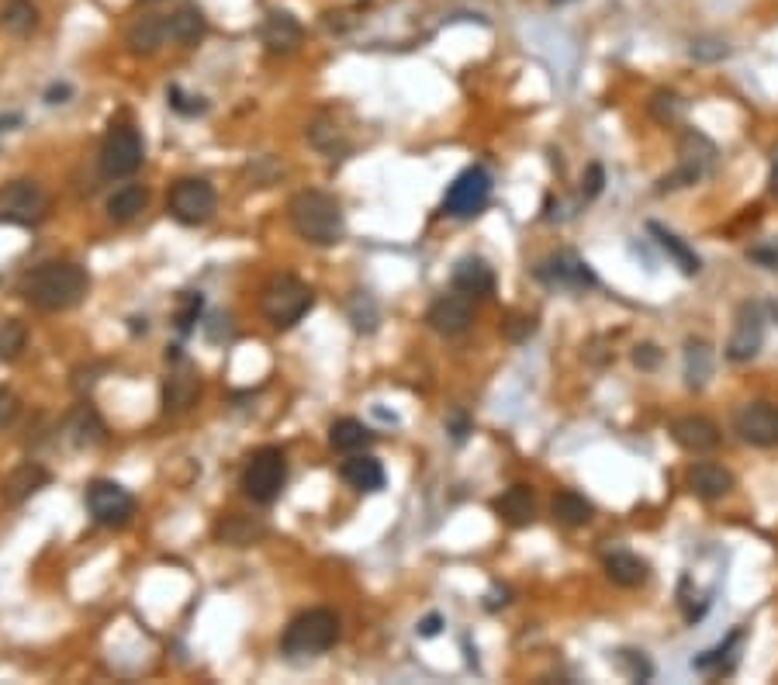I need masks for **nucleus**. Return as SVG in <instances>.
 <instances>
[{"label": "nucleus", "instance_id": "nucleus-1", "mask_svg": "<svg viewBox=\"0 0 778 685\" xmlns=\"http://www.w3.org/2000/svg\"><path fill=\"white\" fill-rule=\"evenodd\" d=\"M90 291V277L80 263L73 260H49L35 267L21 284V295L28 305L42 312H70L77 308Z\"/></svg>", "mask_w": 778, "mask_h": 685}, {"label": "nucleus", "instance_id": "nucleus-2", "mask_svg": "<svg viewBox=\"0 0 778 685\" xmlns=\"http://www.w3.org/2000/svg\"><path fill=\"white\" fill-rule=\"evenodd\" d=\"M287 215L294 232L312 246H336L346 236L343 208L326 191H298L287 205Z\"/></svg>", "mask_w": 778, "mask_h": 685}, {"label": "nucleus", "instance_id": "nucleus-3", "mask_svg": "<svg viewBox=\"0 0 778 685\" xmlns=\"http://www.w3.org/2000/svg\"><path fill=\"white\" fill-rule=\"evenodd\" d=\"M339 641V616L329 609H308V613L294 616L287 623L284 637H281V651L284 658L301 661V658H319L326 654L332 644Z\"/></svg>", "mask_w": 778, "mask_h": 685}, {"label": "nucleus", "instance_id": "nucleus-4", "mask_svg": "<svg viewBox=\"0 0 778 685\" xmlns=\"http://www.w3.org/2000/svg\"><path fill=\"white\" fill-rule=\"evenodd\" d=\"M312 305H315L312 288H308L305 281H298V277H291V274L270 277L260 291V308H263V315H267V322L274 329L298 326V322L312 312Z\"/></svg>", "mask_w": 778, "mask_h": 685}, {"label": "nucleus", "instance_id": "nucleus-5", "mask_svg": "<svg viewBox=\"0 0 778 685\" xmlns=\"http://www.w3.org/2000/svg\"><path fill=\"white\" fill-rule=\"evenodd\" d=\"M287 485V457L281 447H263L249 457L243 471V492L246 499H253L256 506H270L281 499Z\"/></svg>", "mask_w": 778, "mask_h": 685}, {"label": "nucleus", "instance_id": "nucleus-6", "mask_svg": "<svg viewBox=\"0 0 778 685\" xmlns=\"http://www.w3.org/2000/svg\"><path fill=\"white\" fill-rule=\"evenodd\" d=\"M716 160H720V149L713 146V139H706L696 129H685L682 139H678V170L661 180V191H678V187L699 184V180H706L716 170Z\"/></svg>", "mask_w": 778, "mask_h": 685}, {"label": "nucleus", "instance_id": "nucleus-7", "mask_svg": "<svg viewBox=\"0 0 778 685\" xmlns=\"http://www.w3.org/2000/svg\"><path fill=\"white\" fill-rule=\"evenodd\" d=\"M142 160H146L142 135L135 132L132 125H115V129L108 132V139H104L101 156H97V167H101L104 180H125L142 167Z\"/></svg>", "mask_w": 778, "mask_h": 685}, {"label": "nucleus", "instance_id": "nucleus-8", "mask_svg": "<svg viewBox=\"0 0 778 685\" xmlns=\"http://www.w3.org/2000/svg\"><path fill=\"white\" fill-rule=\"evenodd\" d=\"M49 215V194L39 180H11L0 187V222L4 225H39Z\"/></svg>", "mask_w": 778, "mask_h": 685}, {"label": "nucleus", "instance_id": "nucleus-9", "mask_svg": "<svg viewBox=\"0 0 778 685\" xmlns=\"http://www.w3.org/2000/svg\"><path fill=\"white\" fill-rule=\"evenodd\" d=\"M488 198H492V173L485 167H467L453 177V184L443 194V215L474 218L485 212Z\"/></svg>", "mask_w": 778, "mask_h": 685}, {"label": "nucleus", "instance_id": "nucleus-10", "mask_svg": "<svg viewBox=\"0 0 778 685\" xmlns=\"http://www.w3.org/2000/svg\"><path fill=\"white\" fill-rule=\"evenodd\" d=\"M218 208V194L205 177H184L170 191V215L180 225H205Z\"/></svg>", "mask_w": 778, "mask_h": 685}, {"label": "nucleus", "instance_id": "nucleus-11", "mask_svg": "<svg viewBox=\"0 0 778 685\" xmlns=\"http://www.w3.org/2000/svg\"><path fill=\"white\" fill-rule=\"evenodd\" d=\"M765 308L758 301H744L734 315V329H730V340H727V360L734 364H747L761 353L765 346Z\"/></svg>", "mask_w": 778, "mask_h": 685}, {"label": "nucleus", "instance_id": "nucleus-12", "mask_svg": "<svg viewBox=\"0 0 778 685\" xmlns=\"http://www.w3.org/2000/svg\"><path fill=\"white\" fill-rule=\"evenodd\" d=\"M87 513L101 526H125L135 516V499L118 481H90L87 488Z\"/></svg>", "mask_w": 778, "mask_h": 685}, {"label": "nucleus", "instance_id": "nucleus-13", "mask_svg": "<svg viewBox=\"0 0 778 685\" xmlns=\"http://www.w3.org/2000/svg\"><path fill=\"white\" fill-rule=\"evenodd\" d=\"M734 429L744 443L751 447H778V409L772 402H747L737 409L734 416Z\"/></svg>", "mask_w": 778, "mask_h": 685}, {"label": "nucleus", "instance_id": "nucleus-14", "mask_svg": "<svg viewBox=\"0 0 778 685\" xmlns=\"http://www.w3.org/2000/svg\"><path fill=\"white\" fill-rule=\"evenodd\" d=\"M536 277L543 284H550V288H564V291H588L599 284L592 267L581 257H574V253H554V257H547L536 267Z\"/></svg>", "mask_w": 778, "mask_h": 685}, {"label": "nucleus", "instance_id": "nucleus-15", "mask_svg": "<svg viewBox=\"0 0 778 685\" xmlns=\"http://www.w3.org/2000/svg\"><path fill=\"white\" fill-rule=\"evenodd\" d=\"M426 322H429L433 333L447 336V340H453V336H464L474 322V301L467 295H460V291L457 295L436 298L426 312Z\"/></svg>", "mask_w": 778, "mask_h": 685}, {"label": "nucleus", "instance_id": "nucleus-16", "mask_svg": "<svg viewBox=\"0 0 778 685\" xmlns=\"http://www.w3.org/2000/svg\"><path fill=\"white\" fill-rule=\"evenodd\" d=\"M671 440L689 454H709L720 447V426L706 416H678L671 423Z\"/></svg>", "mask_w": 778, "mask_h": 685}, {"label": "nucleus", "instance_id": "nucleus-17", "mask_svg": "<svg viewBox=\"0 0 778 685\" xmlns=\"http://www.w3.org/2000/svg\"><path fill=\"white\" fill-rule=\"evenodd\" d=\"M49 468L39 461H21L18 468H14L11 474L4 478V485H0V499L7 502V506H21V502H28L35 492H42L45 485H49Z\"/></svg>", "mask_w": 778, "mask_h": 685}, {"label": "nucleus", "instance_id": "nucleus-18", "mask_svg": "<svg viewBox=\"0 0 778 685\" xmlns=\"http://www.w3.org/2000/svg\"><path fill=\"white\" fill-rule=\"evenodd\" d=\"M63 433H66V440L80 450H90V447H97V443L108 440V426H104L101 412H97L90 402H80L77 409L66 416Z\"/></svg>", "mask_w": 778, "mask_h": 685}, {"label": "nucleus", "instance_id": "nucleus-19", "mask_svg": "<svg viewBox=\"0 0 778 685\" xmlns=\"http://www.w3.org/2000/svg\"><path fill=\"white\" fill-rule=\"evenodd\" d=\"M166 39H170V18H163V14L135 18L132 28L125 32V45L132 56H156Z\"/></svg>", "mask_w": 778, "mask_h": 685}, {"label": "nucleus", "instance_id": "nucleus-20", "mask_svg": "<svg viewBox=\"0 0 778 685\" xmlns=\"http://www.w3.org/2000/svg\"><path fill=\"white\" fill-rule=\"evenodd\" d=\"M734 485H737L734 474L716 461H699L689 468V488L706 502H716V499H723V495H730Z\"/></svg>", "mask_w": 778, "mask_h": 685}, {"label": "nucleus", "instance_id": "nucleus-21", "mask_svg": "<svg viewBox=\"0 0 778 685\" xmlns=\"http://www.w3.org/2000/svg\"><path fill=\"white\" fill-rule=\"evenodd\" d=\"M453 291L467 298H485L495 291V274L481 257H464L453 267Z\"/></svg>", "mask_w": 778, "mask_h": 685}, {"label": "nucleus", "instance_id": "nucleus-22", "mask_svg": "<svg viewBox=\"0 0 778 685\" xmlns=\"http://www.w3.org/2000/svg\"><path fill=\"white\" fill-rule=\"evenodd\" d=\"M198 374L180 360L177 371H170V378L163 381V409L166 412H187L198 398Z\"/></svg>", "mask_w": 778, "mask_h": 685}, {"label": "nucleus", "instance_id": "nucleus-23", "mask_svg": "<svg viewBox=\"0 0 778 685\" xmlns=\"http://www.w3.org/2000/svg\"><path fill=\"white\" fill-rule=\"evenodd\" d=\"M260 39H263V45H267L270 52L298 49V42H301L298 18H294V14H287V11H270L267 21H263V28H260Z\"/></svg>", "mask_w": 778, "mask_h": 685}, {"label": "nucleus", "instance_id": "nucleus-24", "mask_svg": "<svg viewBox=\"0 0 778 685\" xmlns=\"http://www.w3.org/2000/svg\"><path fill=\"white\" fill-rule=\"evenodd\" d=\"M339 474H343V481L350 488H357V492H381L384 488V468L377 457L370 454H350V461H343V468H339Z\"/></svg>", "mask_w": 778, "mask_h": 685}, {"label": "nucleus", "instance_id": "nucleus-25", "mask_svg": "<svg viewBox=\"0 0 778 685\" xmlns=\"http://www.w3.org/2000/svg\"><path fill=\"white\" fill-rule=\"evenodd\" d=\"M208 32V18L205 11H201L194 0H184V4H177V11L170 14V39L180 42V45H194L201 42Z\"/></svg>", "mask_w": 778, "mask_h": 685}, {"label": "nucleus", "instance_id": "nucleus-26", "mask_svg": "<svg viewBox=\"0 0 778 685\" xmlns=\"http://www.w3.org/2000/svg\"><path fill=\"white\" fill-rule=\"evenodd\" d=\"M602 568H606L609 582L623 585V589H637V585H644L647 575H651V571H647V561H640V557L630 551L606 554L602 557Z\"/></svg>", "mask_w": 778, "mask_h": 685}, {"label": "nucleus", "instance_id": "nucleus-27", "mask_svg": "<svg viewBox=\"0 0 778 685\" xmlns=\"http://www.w3.org/2000/svg\"><path fill=\"white\" fill-rule=\"evenodd\" d=\"M495 513L509 526H530L536 516V499H533L530 485H512L505 495H498Z\"/></svg>", "mask_w": 778, "mask_h": 685}, {"label": "nucleus", "instance_id": "nucleus-28", "mask_svg": "<svg viewBox=\"0 0 778 685\" xmlns=\"http://www.w3.org/2000/svg\"><path fill=\"white\" fill-rule=\"evenodd\" d=\"M146 205H149V191L142 184H125V187H118L115 194L108 198V218L111 222H118V225H128V222H135L142 212H146Z\"/></svg>", "mask_w": 778, "mask_h": 685}, {"label": "nucleus", "instance_id": "nucleus-29", "mask_svg": "<svg viewBox=\"0 0 778 685\" xmlns=\"http://www.w3.org/2000/svg\"><path fill=\"white\" fill-rule=\"evenodd\" d=\"M218 540L222 544H229V547H249V544H256V540H263L267 537V526L260 523V519H253V516H225L222 523H218Z\"/></svg>", "mask_w": 778, "mask_h": 685}, {"label": "nucleus", "instance_id": "nucleus-30", "mask_svg": "<svg viewBox=\"0 0 778 685\" xmlns=\"http://www.w3.org/2000/svg\"><path fill=\"white\" fill-rule=\"evenodd\" d=\"M647 229H651V236H657L661 250L668 253L671 260H675V267L682 270L685 277H696V274H699V270H702V260L696 257V250H692L689 243H682V239H678L675 232H668L664 225H657V222H651Z\"/></svg>", "mask_w": 778, "mask_h": 685}, {"label": "nucleus", "instance_id": "nucleus-31", "mask_svg": "<svg viewBox=\"0 0 778 685\" xmlns=\"http://www.w3.org/2000/svg\"><path fill=\"white\" fill-rule=\"evenodd\" d=\"M329 443L339 454H364L370 443H374V433L360 419H339L329 429Z\"/></svg>", "mask_w": 778, "mask_h": 685}, {"label": "nucleus", "instance_id": "nucleus-32", "mask_svg": "<svg viewBox=\"0 0 778 685\" xmlns=\"http://www.w3.org/2000/svg\"><path fill=\"white\" fill-rule=\"evenodd\" d=\"M709 378H713V346L706 340H689L685 343V385L699 391L706 388Z\"/></svg>", "mask_w": 778, "mask_h": 685}, {"label": "nucleus", "instance_id": "nucleus-33", "mask_svg": "<svg viewBox=\"0 0 778 685\" xmlns=\"http://www.w3.org/2000/svg\"><path fill=\"white\" fill-rule=\"evenodd\" d=\"M550 513H554L557 523H564V526H585V523H592L595 509L585 495L564 488V492H557L554 502H550Z\"/></svg>", "mask_w": 778, "mask_h": 685}, {"label": "nucleus", "instance_id": "nucleus-34", "mask_svg": "<svg viewBox=\"0 0 778 685\" xmlns=\"http://www.w3.org/2000/svg\"><path fill=\"white\" fill-rule=\"evenodd\" d=\"M0 25H4L11 35H18V39H25V35H32L35 28H39V7H35L32 0H11V4L0 11Z\"/></svg>", "mask_w": 778, "mask_h": 685}, {"label": "nucleus", "instance_id": "nucleus-35", "mask_svg": "<svg viewBox=\"0 0 778 685\" xmlns=\"http://www.w3.org/2000/svg\"><path fill=\"white\" fill-rule=\"evenodd\" d=\"M308 142H312L315 149H322V153H329V156H336V153H343V149H346L343 129H339L332 115H319L312 125H308Z\"/></svg>", "mask_w": 778, "mask_h": 685}, {"label": "nucleus", "instance_id": "nucleus-36", "mask_svg": "<svg viewBox=\"0 0 778 685\" xmlns=\"http://www.w3.org/2000/svg\"><path fill=\"white\" fill-rule=\"evenodd\" d=\"M28 346V329L21 319H0V360H18Z\"/></svg>", "mask_w": 778, "mask_h": 685}, {"label": "nucleus", "instance_id": "nucleus-37", "mask_svg": "<svg viewBox=\"0 0 778 685\" xmlns=\"http://www.w3.org/2000/svg\"><path fill=\"white\" fill-rule=\"evenodd\" d=\"M651 115H654V122H661V125H675V122H682V115H685V101L675 94V90H657L651 97Z\"/></svg>", "mask_w": 778, "mask_h": 685}, {"label": "nucleus", "instance_id": "nucleus-38", "mask_svg": "<svg viewBox=\"0 0 778 685\" xmlns=\"http://www.w3.org/2000/svg\"><path fill=\"white\" fill-rule=\"evenodd\" d=\"M350 322L357 333H374L377 329V305L367 291H357V295L350 298Z\"/></svg>", "mask_w": 778, "mask_h": 685}, {"label": "nucleus", "instance_id": "nucleus-39", "mask_svg": "<svg viewBox=\"0 0 778 685\" xmlns=\"http://www.w3.org/2000/svg\"><path fill=\"white\" fill-rule=\"evenodd\" d=\"M689 56L696 59V63H720V59L730 56V45L723 39H716V35H702V39H692Z\"/></svg>", "mask_w": 778, "mask_h": 685}, {"label": "nucleus", "instance_id": "nucleus-40", "mask_svg": "<svg viewBox=\"0 0 778 685\" xmlns=\"http://www.w3.org/2000/svg\"><path fill=\"white\" fill-rule=\"evenodd\" d=\"M740 637H744V630H734V634H730L720 647H713V651L699 654V658L692 661V668H699V672H720V668H723V658L730 654V647L740 644Z\"/></svg>", "mask_w": 778, "mask_h": 685}, {"label": "nucleus", "instance_id": "nucleus-41", "mask_svg": "<svg viewBox=\"0 0 778 685\" xmlns=\"http://www.w3.org/2000/svg\"><path fill=\"white\" fill-rule=\"evenodd\" d=\"M616 665L623 668V672L630 675L633 682H647L654 675L651 661H647L640 651H616Z\"/></svg>", "mask_w": 778, "mask_h": 685}, {"label": "nucleus", "instance_id": "nucleus-42", "mask_svg": "<svg viewBox=\"0 0 778 685\" xmlns=\"http://www.w3.org/2000/svg\"><path fill=\"white\" fill-rule=\"evenodd\" d=\"M201 308H205V298L198 295V291H187L184 298H180V312H177V329L180 333H191L194 322H198Z\"/></svg>", "mask_w": 778, "mask_h": 685}, {"label": "nucleus", "instance_id": "nucleus-43", "mask_svg": "<svg viewBox=\"0 0 778 685\" xmlns=\"http://www.w3.org/2000/svg\"><path fill=\"white\" fill-rule=\"evenodd\" d=\"M536 333V319L530 315H509V322H502V336L512 343H523Z\"/></svg>", "mask_w": 778, "mask_h": 685}, {"label": "nucleus", "instance_id": "nucleus-44", "mask_svg": "<svg viewBox=\"0 0 778 685\" xmlns=\"http://www.w3.org/2000/svg\"><path fill=\"white\" fill-rule=\"evenodd\" d=\"M281 173H284V167L274 160V156H260V160H256V167H249V177L256 180V187L274 184V180L281 177Z\"/></svg>", "mask_w": 778, "mask_h": 685}, {"label": "nucleus", "instance_id": "nucleus-45", "mask_svg": "<svg viewBox=\"0 0 778 685\" xmlns=\"http://www.w3.org/2000/svg\"><path fill=\"white\" fill-rule=\"evenodd\" d=\"M170 108L173 111H180V115H205L208 111V104L201 101V97H184V90L180 87H170Z\"/></svg>", "mask_w": 778, "mask_h": 685}, {"label": "nucleus", "instance_id": "nucleus-46", "mask_svg": "<svg viewBox=\"0 0 778 685\" xmlns=\"http://www.w3.org/2000/svg\"><path fill=\"white\" fill-rule=\"evenodd\" d=\"M18 412H21L18 395H14V391L7 388V385H0V429L14 426V419H18Z\"/></svg>", "mask_w": 778, "mask_h": 685}, {"label": "nucleus", "instance_id": "nucleus-47", "mask_svg": "<svg viewBox=\"0 0 778 685\" xmlns=\"http://www.w3.org/2000/svg\"><path fill=\"white\" fill-rule=\"evenodd\" d=\"M602 184H606V173H602L599 163H592V167H588V173H585V187H581V194H585L588 201L599 198V194H602Z\"/></svg>", "mask_w": 778, "mask_h": 685}, {"label": "nucleus", "instance_id": "nucleus-48", "mask_svg": "<svg viewBox=\"0 0 778 685\" xmlns=\"http://www.w3.org/2000/svg\"><path fill=\"white\" fill-rule=\"evenodd\" d=\"M104 371V364H90V367H77L73 371V388L83 391V388H94L97 385V374Z\"/></svg>", "mask_w": 778, "mask_h": 685}, {"label": "nucleus", "instance_id": "nucleus-49", "mask_svg": "<svg viewBox=\"0 0 778 685\" xmlns=\"http://www.w3.org/2000/svg\"><path fill=\"white\" fill-rule=\"evenodd\" d=\"M657 360H661V350H657V346H651V343H644V346H637V350H633V364L644 367V371L657 367Z\"/></svg>", "mask_w": 778, "mask_h": 685}, {"label": "nucleus", "instance_id": "nucleus-50", "mask_svg": "<svg viewBox=\"0 0 778 685\" xmlns=\"http://www.w3.org/2000/svg\"><path fill=\"white\" fill-rule=\"evenodd\" d=\"M751 260H758L761 267H768V270H778V243H772V246H754V250H751Z\"/></svg>", "mask_w": 778, "mask_h": 685}, {"label": "nucleus", "instance_id": "nucleus-51", "mask_svg": "<svg viewBox=\"0 0 778 685\" xmlns=\"http://www.w3.org/2000/svg\"><path fill=\"white\" fill-rule=\"evenodd\" d=\"M443 630V616H426V620L419 623V637H436Z\"/></svg>", "mask_w": 778, "mask_h": 685}, {"label": "nucleus", "instance_id": "nucleus-52", "mask_svg": "<svg viewBox=\"0 0 778 685\" xmlns=\"http://www.w3.org/2000/svg\"><path fill=\"white\" fill-rule=\"evenodd\" d=\"M768 191L778 198V149L772 153V163H768Z\"/></svg>", "mask_w": 778, "mask_h": 685}, {"label": "nucleus", "instance_id": "nucleus-53", "mask_svg": "<svg viewBox=\"0 0 778 685\" xmlns=\"http://www.w3.org/2000/svg\"><path fill=\"white\" fill-rule=\"evenodd\" d=\"M63 97H70V84H59V87H52L49 94H45V101H49V104H63Z\"/></svg>", "mask_w": 778, "mask_h": 685}, {"label": "nucleus", "instance_id": "nucleus-54", "mask_svg": "<svg viewBox=\"0 0 778 685\" xmlns=\"http://www.w3.org/2000/svg\"><path fill=\"white\" fill-rule=\"evenodd\" d=\"M18 125H21L18 111H11V115H0V132H11V129H18Z\"/></svg>", "mask_w": 778, "mask_h": 685}, {"label": "nucleus", "instance_id": "nucleus-55", "mask_svg": "<svg viewBox=\"0 0 778 685\" xmlns=\"http://www.w3.org/2000/svg\"><path fill=\"white\" fill-rule=\"evenodd\" d=\"M450 429H453V440L460 443V440H464V436H467V429H471V426H467V419H453V426H450Z\"/></svg>", "mask_w": 778, "mask_h": 685}, {"label": "nucleus", "instance_id": "nucleus-56", "mask_svg": "<svg viewBox=\"0 0 778 685\" xmlns=\"http://www.w3.org/2000/svg\"><path fill=\"white\" fill-rule=\"evenodd\" d=\"M554 4H568V0H554Z\"/></svg>", "mask_w": 778, "mask_h": 685}, {"label": "nucleus", "instance_id": "nucleus-57", "mask_svg": "<svg viewBox=\"0 0 778 685\" xmlns=\"http://www.w3.org/2000/svg\"><path fill=\"white\" fill-rule=\"evenodd\" d=\"M775 547H778V533H775Z\"/></svg>", "mask_w": 778, "mask_h": 685}, {"label": "nucleus", "instance_id": "nucleus-58", "mask_svg": "<svg viewBox=\"0 0 778 685\" xmlns=\"http://www.w3.org/2000/svg\"><path fill=\"white\" fill-rule=\"evenodd\" d=\"M146 4H156V0H146Z\"/></svg>", "mask_w": 778, "mask_h": 685}]
</instances>
